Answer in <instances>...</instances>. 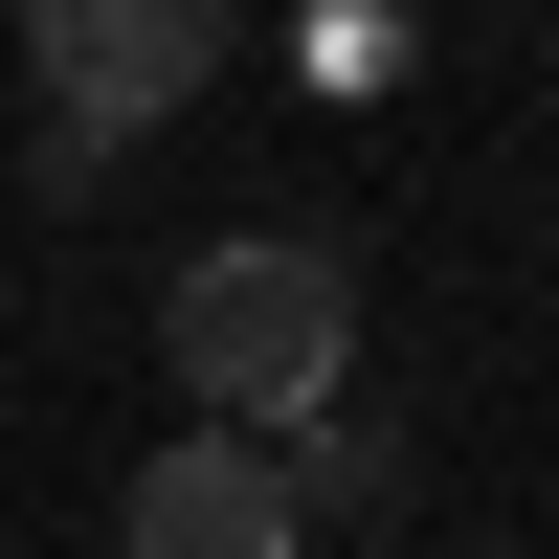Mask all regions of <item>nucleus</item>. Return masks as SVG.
<instances>
[{
  "label": "nucleus",
  "mask_w": 559,
  "mask_h": 559,
  "mask_svg": "<svg viewBox=\"0 0 559 559\" xmlns=\"http://www.w3.org/2000/svg\"><path fill=\"white\" fill-rule=\"evenodd\" d=\"M157 358H179V403H202V426H269V448H292L313 403H358V269L292 247V224H224V247H179Z\"/></svg>",
  "instance_id": "1"
},
{
  "label": "nucleus",
  "mask_w": 559,
  "mask_h": 559,
  "mask_svg": "<svg viewBox=\"0 0 559 559\" xmlns=\"http://www.w3.org/2000/svg\"><path fill=\"white\" fill-rule=\"evenodd\" d=\"M247 45V0H23V68H45V179H90L112 134L202 112V68Z\"/></svg>",
  "instance_id": "2"
},
{
  "label": "nucleus",
  "mask_w": 559,
  "mask_h": 559,
  "mask_svg": "<svg viewBox=\"0 0 559 559\" xmlns=\"http://www.w3.org/2000/svg\"><path fill=\"white\" fill-rule=\"evenodd\" d=\"M292 537H313L292 448H269V426H202V403H179V426L134 448V492H112V559H292Z\"/></svg>",
  "instance_id": "3"
}]
</instances>
